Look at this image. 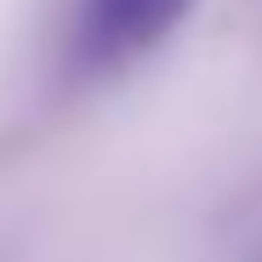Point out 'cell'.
<instances>
[{"instance_id": "cell-1", "label": "cell", "mask_w": 262, "mask_h": 262, "mask_svg": "<svg viewBox=\"0 0 262 262\" xmlns=\"http://www.w3.org/2000/svg\"><path fill=\"white\" fill-rule=\"evenodd\" d=\"M194 12V0H80L69 29V63L80 74H114L148 57Z\"/></svg>"}]
</instances>
